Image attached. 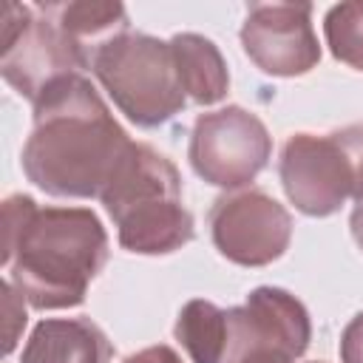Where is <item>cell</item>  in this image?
Listing matches in <instances>:
<instances>
[{
  "mask_svg": "<svg viewBox=\"0 0 363 363\" xmlns=\"http://www.w3.org/2000/svg\"><path fill=\"white\" fill-rule=\"evenodd\" d=\"M23 145L26 179L54 199H99L133 145L99 91L82 74L57 79L34 102Z\"/></svg>",
  "mask_w": 363,
  "mask_h": 363,
  "instance_id": "6da1fadb",
  "label": "cell"
},
{
  "mask_svg": "<svg viewBox=\"0 0 363 363\" xmlns=\"http://www.w3.org/2000/svg\"><path fill=\"white\" fill-rule=\"evenodd\" d=\"M108 233L91 207L3 201V267L9 284L40 312L79 306L108 261Z\"/></svg>",
  "mask_w": 363,
  "mask_h": 363,
  "instance_id": "7a4b0ae2",
  "label": "cell"
},
{
  "mask_svg": "<svg viewBox=\"0 0 363 363\" xmlns=\"http://www.w3.org/2000/svg\"><path fill=\"white\" fill-rule=\"evenodd\" d=\"M99 201L116 227L119 247L128 252L170 255L196 235L193 216L182 204L176 164L147 142L128 147Z\"/></svg>",
  "mask_w": 363,
  "mask_h": 363,
  "instance_id": "3957f363",
  "label": "cell"
},
{
  "mask_svg": "<svg viewBox=\"0 0 363 363\" xmlns=\"http://www.w3.org/2000/svg\"><path fill=\"white\" fill-rule=\"evenodd\" d=\"M91 74L119 113L145 130L162 128L187 105L170 43L153 34L128 31L111 40L91 60Z\"/></svg>",
  "mask_w": 363,
  "mask_h": 363,
  "instance_id": "277c9868",
  "label": "cell"
},
{
  "mask_svg": "<svg viewBox=\"0 0 363 363\" xmlns=\"http://www.w3.org/2000/svg\"><path fill=\"white\" fill-rule=\"evenodd\" d=\"M272 136L267 125L241 105L199 113L190 128L187 159L199 179L221 190H244L269 164Z\"/></svg>",
  "mask_w": 363,
  "mask_h": 363,
  "instance_id": "5b68a950",
  "label": "cell"
},
{
  "mask_svg": "<svg viewBox=\"0 0 363 363\" xmlns=\"http://www.w3.org/2000/svg\"><path fill=\"white\" fill-rule=\"evenodd\" d=\"M82 62L60 26L40 9L23 3H6L3 40H0V74L28 102H34L57 79L82 74Z\"/></svg>",
  "mask_w": 363,
  "mask_h": 363,
  "instance_id": "8992f818",
  "label": "cell"
},
{
  "mask_svg": "<svg viewBox=\"0 0 363 363\" xmlns=\"http://www.w3.org/2000/svg\"><path fill=\"white\" fill-rule=\"evenodd\" d=\"M278 179L295 210L312 218L335 216L349 199L354 201V164L337 130L292 133L281 147Z\"/></svg>",
  "mask_w": 363,
  "mask_h": 363,
  "instance_id": "52a82bcc",
  "label": "cell"
},
{
  "mask_svg": "<svg viewBox=\"0 0 363 363\" xmlns=\"http://www.w3.org/2000/svg\"><path fill=\"white\" fill-rule=\"evenodd\" d=\"M207 227L218 255L238 267H267L292 241L289 210L258 187L218 196L207 213Z\"/></svg>",
  "mask_w": 363,
  "mask_h": 363,
  "instance_id": "ba28073f",
  "label": "cell"
},
{
  "mask_svg": "<svg viewBox=\"0 0 363 363\" xmlns=\"http://www.w3.org/2000/svg\"><path fill=\"white\" fill-rule=\"evenodd\" d=\"M312 340L306 306L281 286H255L244 306L227 309L224 363H241L255 352L303 357Z\"/></svg>",
  "mask_w": 363,
  "mask_h": 363,
  "instance_id": "9c48e42d",
  "label": "cell"
},
{
  "mask_svg": "<svg viewBox=\"0 0 363 363\" xmlns=\"http://www.w3.org/2000/svg\"><path fill=\"white\" fill-rule=\"evenodd\" d=\"M238 37L250 62L267 77H303L320 62L312 3H252Z\"/></svg>",
  "mask_w": 363,
  "mask_h": 363,
  "instance_id": "30bf717a",
  "label": "cell"
},
{
  "mask_svg": "<svg viewBox=\"0 0 363 363\" xmlns=\"http://www.w3.org/2000/svg\"><path fill=\"white\" fill-rule=\"evenodd\" d=\"M113 346L91 318H43L20 354V363H111Z\"/></svg>",
  "mask_w": 363,
  "mask_h": 363,
  "instance_id": "8fae6325",
  "label": "cell"
},
{
  "mask_svg": "<svg viewBox=\"0 0 363 363\" xmlns=\"http://www.w3.org/2000/svg\"><path fill=\"white\" fill-rule=\"evenodd\" d=\"M40 9L60 26V31L77 51L85 71H91V60L96 57L99 48L130 31V20L122 3L71 0V3H40Z\"/></svg>",
  "mask_w": 363,
  "mask_h": 363,
  "instance_id": "7c38bea8",
  "label": "cell"
},
{
  "mask_svg": "<svg viewBox=\"0 0 363 363\" xmlns=\"http://www.w3.org/2000/svg\"><path fill=\"white\" fill-rule=\"evenodd\" d=\"M182 88L196 105H216L230 91V71L218 45L196 31H179L170 40Z\"/></svg>",
  "mask_w": 363,
  "mask_h": 363,
  "instance_id": "4fadbf2b",
  "label": "cell"
},
{
  "mask_svg": "<svg viewBox=\"0 0 363 363\" xmlns=\"http://www.w3.org/2000/svg\"><path fill=\"white\" fill-rule=\"evenodd\" d=\"M173 337L182 343L193 363H224L227 346V309L213 301L193 298L179 309Z\"/></svg>",
  "mask_w": 363,
  "mask_h": 363,
  "instance_id": "5bb4252c",
  "label": "cell"
},
{
  "mask_svg": "<svg viewBox=\"0 0 363 363\" xmlns=\"http://www.w3.org/2000/svg\"><path fill=\"white\" fill-rule=\"evenodd\" d=\"M323 37L335 60L363 74V3H337L323 17Z\"/></svg>",
  "mask_w": 363,
  "mask_h": 363,
  "instance_id": "9a60e30c",
  "label": "cell"
},
{
  "mask_svg": "<svg viewBox=\"0 0 363 363\" xmlns=\"http://www.w3.org/2000/svg\"><path fill=\"white\" fill-rule=\"evenodd\" d=\"M3 303H6V343H3V352L11 354L14 346H17V337L26 326V306H23V295L9 284L3 281Z\"/></svg>",
  "mask_w": 363,
  "mask_h": 363,
  "instance_id": "2e32d148",
  "label": "cell"
},
{
  "mask_svg": "<svg viewBox=\"0 0 363 363\" xmlns=\"http://www.w3.org/2000/svg\"><path fill=\"white\" fill-rule=\"evenodd\" d=\"M337 136H340V142L346 145V150H349V156H352V164H354V179H357L354 201H363V122L337 128Z\"/></svg>",
  "mask_w": 363,
  "mask_h": 363,
  "instance_id": "e0dca14e",
  "label": "cell"
},
{
  "mask_svg": "<svg viewBox=\"0 0 363 363\" xmlns=\"http://www.w3.org/2000/svg\"><path fill=\"white\" fill-rule=\"evenodd\" d=\"M340 363H363V312H357L340 335Z\"/></svg>",
  "mask_w": 363,
  "mask_h": 363,
  "instance_id": "ac0fdd59",
  "label": "cell"
},
{
  "mask_svg": "<svg viewBox=\"0 0 363 363\" xmlns=\"http://www.w3.org/2000/svg\"><path fill=\"white\" fill-rule=\"evenodd\" d=\"M122 363H184L179 357V352L167 343H156V346H145L133 354H128Z\"/></svg>",
  "mask_w": 363,
  "mask_h": 363,
  "instance_id": "d6986e66",
  "label": "cell"
},
{
  "mask_svg": "<svg viewBox=\"0 0 363 363\" xmlns=\"http://www.w3.org/2000/svg\"><path fill=\"white\" fill-rule=\"evenodd\" d=\"M349 230H352L354 244H357V247H360V252H363V201H354L352 216H349Z\"/></svg>",
  "mask_w": 363,
  "mask_h": 363,
  "instance_id": "ffe728a7",
  "label": "cell"
},
{
  "mask_svg": "<svg viewBox=\"0 0 363 363\" xmlns=\"http://www.w3.org/2000/svg\"><path fill=\"white\" fill-rule=\"evenodd\" d=\"M312 363H323V360H312Z\"/></svg>",
  "mask_w": 363,
  "mask_h": 363,
  "instance_id": "44dd1931",
  "label": "cell"
}]
</instances>
